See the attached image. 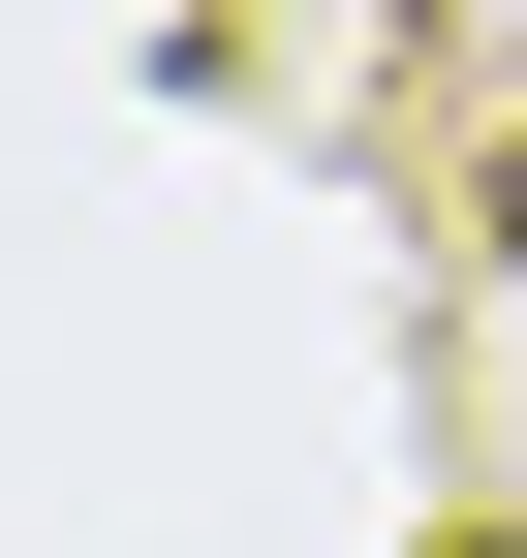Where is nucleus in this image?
I'll return each mask as SVG.
<instances>
[{
    "instance_id": "nucleus-1",
    "label": "nucleus",
    "mask_w": 527,
    "mask_h": 558,
    "mask_svg": "<svg viewBox=\"0 0 527 558\" xmlns=\"http://www.w3.org/2000/svg\"><path fill=\"white\" fill-rule=\"evenodd\" d=\"M497 218H527V186H497Z\"/></svg>"
},
{
    "instance_id": "nucleus-2",
    "label": "nucleus",
    "mask_w": 527,
    "mask_h": 558,
    "mask_svg": "<svg viewBox=\"0 0 527 558\" xmlns=\"http://www.w3.org/2000/svg\"><path fill=\"white\" fill-rule=\"evenodd\" d=\"M466 558H497V527H466Z\"/></svg>"
}]
</instances>
